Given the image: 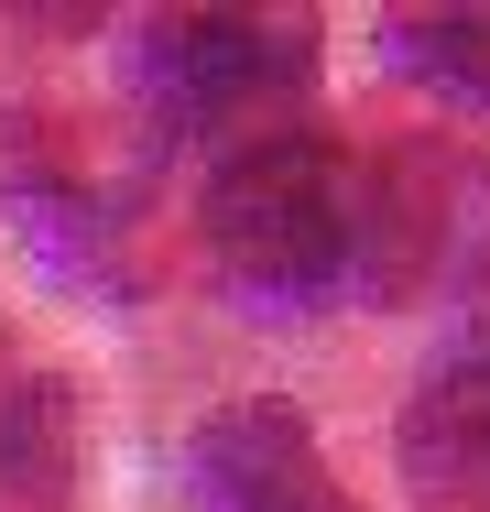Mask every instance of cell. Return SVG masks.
I'll return each instance as SVG.
<instances>
[{"instance_id":"5b68a950","label":"cell","mask_w":490,"mask_h":512,"mask_svg":"<svg viewBox=\"0 0 490 512\" xmlns=\"http://www.w3.org/2000/svg\"><path fill=\"white\" fill-rule=\"evenodd\" d=\"M403 480L425 502H490V338H458L403 404Z\"/></svg>"},{"instance_id":"52a82bcc","label":"cell","mask_w":490,"mask_h":512,"mask_svg":"<svg viewBox=\"0 0 490 512\" xmlns=\"http://www.w3.org/2000/svg\"><path fill=\"white\" fill-rule=\"evenodd\" d=\"M371 44H382L403 77H425V88H447V99L490 109V0L480 11H382Z\"/></svg>"},{"instance_id":"7a4b0ae2","label":"cell","mask_w":490,"mask_h":512,"mask_svg":"<svg viewBox=\"0 0 490 512\" xmlns=\"http://www.w3.org/2000/svg\"><path fill=\"white\" fill-rule=\"evenodd\" d=\"M120 77L153 109L164 142H207V153H251L294 131V109L316 88V22L305 11H142L120 33Z\"/></svg>"},{"instance_id":"277c9868","label":"cell","mask_w":490,"mask_h":512,"mask_svg":"<svg viewBox=\"0 0 490 512\" xmlns=\"http://www.w3.org/2000/svg\"><path fill=\"white\" fill-rule=\"evenodd\" d=\"M360 175H371V273H360V295H425V284L469 273V218L490 207L480 164H458L436 142H403Z\"/></svg>"},{"instance_id":"6da1fadb","label":"cell","mask_w":490,"mask_h":512,"mask_svg":"<svg viewBox=\"0 0 490 512\" xmlns=\"http://www.w3.org/2000/svg\"><path fill=\"white\" fill-rule=\"evenodd\" d=\"M207 273L262 316H316L338 295H360L371 175L316 131H273L251 153H218L207 164Z\"/></svg>"},{"instance_id":"3957f363","label":"cell","mask_w":490,"mask_h":512,"mask_svg":"<svg viewBox=\"0 0 490 512\" xmlns=\"http://www.w3.org/2000/svg\"><path fill=\"white\" fill-rule=\"evenodd\" d=\"M186 491L196 512H349L305 404H284V393H240L207 414L186 436Z\"/></svg>"},{"instance_id":"8992f818","label":"cell","mask_w":490,"mask_h":512,"mask_svg":"<svg viewBox=\"0 0 490 512\" xmlns=\"http://www.w3.org/2000/svg\"><path fill=\"white\" fill-rule=\"evenodd\" d=\"M77 491V414L66 382L22 349H0V512H66Z\"/></svg>"}]
</instances>
